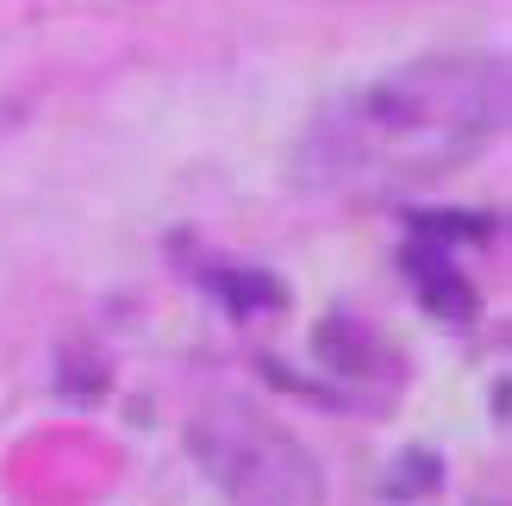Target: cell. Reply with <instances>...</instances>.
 <instances>
[{
	"label": "cell",
	"instance_id": "obj_4",
	"mask_svg": "<svg viewBox=\"0 0 512 506\" xmlns=\"http://www.w3.org/2000/svg\"><path fill=\"white\" fill-rule=\"evenodd\" d=\"M207 288H213L238 319H250V313H281V307H288V288H281L269 269H207Z\"/></svg>",
	"mask_w": 512,
	"mask_h": 506
},
{
	"label": "cell",
	"instance_id": "obj_3",
	"mask_svg": "<svg viewBox=\"0 0 512 506\" xmlns=\"http://www.w3.org/2000/svg\"><path fill=\"white\" fill-rule=\"evenodd\" d=\"M400 263H406V275H413V288H419V300H425V313H431V319H444V325H469V319L481 313L475 288L463 282V269L450 263V244L413 232V238H406V250H400Z\"/></svg>",
	"mask_w": 512,
	"mask_h": 506
},
{
	"label": "cell",
	"instance_id": "obj_1",
	"mask_svg": "<svg viewBox=\"0 0 512 506\" xmlns=\"http://www.w3.org/2000/svg\"><path fill=\"white\" fill-rule=\"evenodd\" d=\"M506 132V63L419 57L338 94L300 144L319 188H406L431 182Z\"/></svg>",
	"mask_w": 512,
	"mask_h": 506
},
{
	"label": "cell",
	"instance_id": "obj_5",
	"mask_svg": "<svg viewBox=\"0 0 512 506\" xmlns=\"http://www.w3.org/2000/svg\"><path fill=\"white\" fill-rule=\"evenodd\" d=\"M413 232L438 238V244H456V238H494V219L488 213H413Z\"/></svg>",
	"mask_w": 512,
	"mask_h": 506
},
{
	"label": "cell",
	"instance_id": "obj_2",
	"mask_svg": "<svg viewBox=\"0 0 512 506\" xmlns=\"http://www.w3.org/2000/svg\"><path fill=\"white\" fill-rule=\"evenodd\" d=\"M188 450L232 506H325L319 457L244 400L200 407L188 419Z\"/></svg>",
	"mask_w": 512,
	"mask_h": 506
}]
</instances>
